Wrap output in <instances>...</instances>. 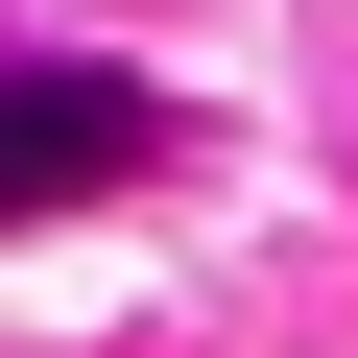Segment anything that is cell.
I'll use <instances>...</instances> for the list:
<instances>
[{"label":"cell","mask_w":358,"mask_h":358,"mask_svg":"<svg viewBox=\"0 0 358 358\" xmlns=\"http://www.w3.org/2000/svg\"><path fill=\"white\" fill-rule=\"evenodd\" d=\"M143 167H167V96H143V72H0V239L143 192Z\"/></svg>","instance_id":"obj_1"}]
</instances>
